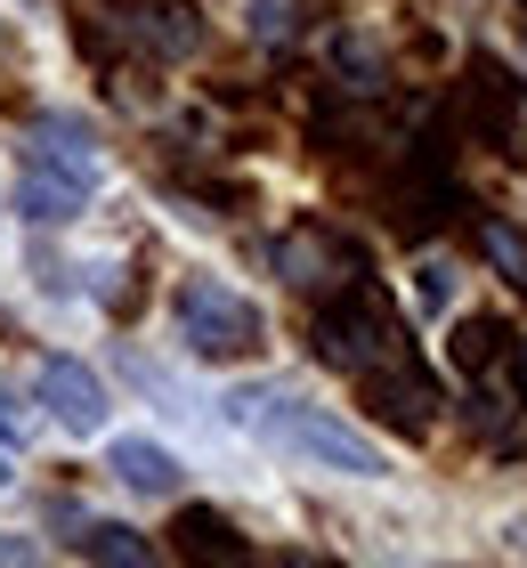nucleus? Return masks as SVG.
Returning a JSON list of instances; mask_svg holds the SVG:
<instances>
[{
	"mask_svg": "<svg viewBox=\"0 0 527 568\" xmlns=\"http://www.w3.org/2000/svg\"><path fill=\"white\" fill-rule=\"evenodd\" d=\"M227 415L244 423V430H260L268 447L316 463V471H341V479H382V471H389L382 447H374L365 430H349L341 415H325V406L284 398V390H244V398H227Z\"/></svg>",
	"mask_w": 527,
	"mask_h": 568,
	"instance_id": "f257e3e1",
	"label": "nucleus"
},
{
	"mask_svg": "<svg viewBox=\"0 0 527 568\" xmlns=\"http://www.w3.org/2000/svg\"><path fill=\"white\" fill-rule=\"evenodd\" d=\"M308 349L325 357V366H389V357H406L398 342V317H389V301L374 293L365 276H341L325 301H316V317H308Z\"/></svg>",
	"mask_w": 527,
	"mask_h": 568,
	"instance_id": "f03ea898",
	"label": "nucleus"
},
{
	"mask_svg": "<svg viewBox=\"0 0 527 568\" xmlns=\"http://www.w3.org/2000/svg\"><path fill=\"white\" fill-rule=\"evenodd\" d=\"M179 342H188L195 357H260L268 349V325H260V308L244 293H227V284H211V276H188L179 284Z\"/></svg>",
	"mask_w": 527,
	"mask_h": 568,
	"instance_id": "7ed1b4c3",
	"label": "nucleus"
},
{
	"mask_svg": "<svg viewBox=\"0 0 527 568\" xmlns=\"http://www.w3.org/2000/svg\"><path fill=\"white\" fill-rule=\"evenodd\" d=\"M357 390H365V406H374V423L406 430V438H422V430H430V415H438L430 374L406 366V357H389V366H365V374H357Z\"/></svg>",
	"mask_w": 527,
	"mask_h": 568,
	"instance_id": "20e7f679",
	"label": "nucleus"
},
{
	"mask_svg": "<svg viewBox=\"0 0 527 568\" xmlns=\"http://www.w3.org/2000/svg\"><path fill=\"white\" fill-rule=\"evenodd\" d=\"M33 390H41V406H49L65 430H98V423H105V382H98L90 366H73V357H41V366H33Z\"/></svg>",
	"mask_w": 527,
	"mask_h": 568,
	"instance_id": "39448f33",
	"label": "nucleus"
},
{
	"mask_svg": "<svg viewBox=\"0 0 527 568\" xmlns=\"http://www.w3.org/2000/svg\"><path fill=\"white\" fill-rule=\"evenodd\" d=\"M82 203H90V179H82V171H65V163H24V187H17V212H24V220L65 227V220H82Z\"/></svg>",
	"mask_w": 527,
	"mask_h": 568,
	"instance_id": "423d86ee",
	"label": "nucleus"
},
{
	"mask_svg": "<svg viewBox=\"0 0 527 568\" xmlns=\"http://www.w3.org/2000/svg\"><path fill=\"white\" fill-rule=\"evenodd\" d=\"M171 552H179V560H252L244 528H235L227 511H211V504H188V511L171 520Z\"/></svg>",
	"mask_w": 527,
	"mask_h": 568,
	"instance_id": "0eeeda50",
	"label": "nucleus"
},
{
	"mask_svg": "<svg viewBox=\"0 0 527 568\" xmlns=\"http://www.w3.org/2000/svg\"><path fill=\"white\" fill-rule=\"evenodd\" d=\"M463 106H470V122H479V131L511 139V122H519V82H511L495 58H470V73H463Z\"/></svg>",
	"mask_w": 527,
	"mask_h": 568,
	"instance_id": "6e6552de",
	"label": "nucleus"
},
{
	"mask_svg": "<svg viewBox=\"0 0 527 568\" xmlns=\"http://www.w3.org/2000/svg\"><path fill=\"white\" fill-rule=\"evenodd\" d=\"M114 479L122 487H139V496H179V455L171 447H154V438H114Z\"/></svg>",
	"mask_w": 527,
	"mask_h": 568,
	"instance_id": "1a4fd4ad",
	"label": "nucleus"
},
{
	"mask_svg": "<svg viewBox=\"0 0 527 568\" xmlns=\"http://www.w3.org/2000/svg\"><path fill=\"white\" fill-rule=\"evenodd\" d=\"M73 552H82V560H114V568H146L154 560V545L139 528H122V520H90L82 536H73Z\"/></svg>",
	"mask_w": 527,
	"mask_h": 568,
	"instance_id": "9d476101",
	"label": "nucleus"
},
{
	"mask_svg": "<svg viewBox=\"0 0 527 568\" xmlns=\"http://www.w3.org/2000/svg\"><path fill=\"white\" fill-rule=\"evenodd\" d=\"M504 349H511V333L495 325V317H470V325L455 333V366H463V374H479V366H495V357H504Z\"/></svg>",
	"mask_w": 527,
	"mask_h": 568,
	"instance_id": "9b49d317",
	"label": "nucleus"
},
{
	"mask_svg": "<svg viewBox=\"0 0 527 568\" xmlns=\"http://www.w3.org/2000/svg\"><path fill=\"white\" fill-rule=\"evenodd\" d=\"M479 244H487V252H495V261H504V268H511V276L527 284V244L511 236V227H504V220H487V227H479Z\"/></svg>",
	"mask_w": 527,
	"mask_h": 568,
	"instance_id": "f8f14e48",
	"label": "nucleus"
},
{
	"mask_svg": "<svg viewBox=\"0 0 527 568\" xmlns=\"http://www.w3.org/2000/svg\"><path fill=\"white\" fill-rule=\"evenodd\" d=\"M252 24L268 41H284V33H301V0H252Z\"/></svg>",
	"mask_w": 527,
	"mask_h": 568,
	"instance_id": "ddd939ff",
	"label": "nucleus"
},
{
	"mask_svg": "<svg viewBox=\"0 0 527 568\" xmlns=\"http://www.w3.org/2000/svg\"><path fill=\"white\" fill-rule=\"evenodd\" d=\"M414 293H422V308H438L446 293H455V268H438V261H430V268H422V284H414Z\"/></svg>",
	"mask_w": 527,
	"mask_h": 568,
	"instance_id": "4468645a",
	"label": "nucleus"
},
{
	"mask_svg": "<svg viewBox=\"0 0 527 568\" xmlns=\"http://www.w3.org/2000/svg\"><path fill=\"white\" fill-rule=\"evenodd\" d=\"M504 357H511V390H519V398H527V342H511V349H504Z\"/></svg>",
	"mask_w": 527,
	"mask_h": 568,
	"instance_id": "2eb2a0df",
	"label": "nucleus"
},
{
	"mask_svg": "<svg viewBox=\"0 0 527 568\" xmlns=\"http://www.w3.org/2000/svg\"><path fill=\"white\" fill-rule=\"evenodd\" d=\"M9 430H17V423H9V398H0V438H9Z\"/></svg>",
	"mask_w": 527,
	"mask_h": 568,
	"instance_id": "dca6fc26",
	"label": "nucleus"
},
{
	"mask_svg": "<svg viewBox=\"0 0 527 568\" xmlns=\"http://www.w3.org/2000/svg\"><path fill=\"white\" fill-rule=\"evenodd\" d=\"M0 487H9V447H0Z\"/></svg>",
	"mask_w": 527,
	"mask_h": 568,
	"instance_id": "f3484780",
	"label": "nucleus"
}]
</instances>
